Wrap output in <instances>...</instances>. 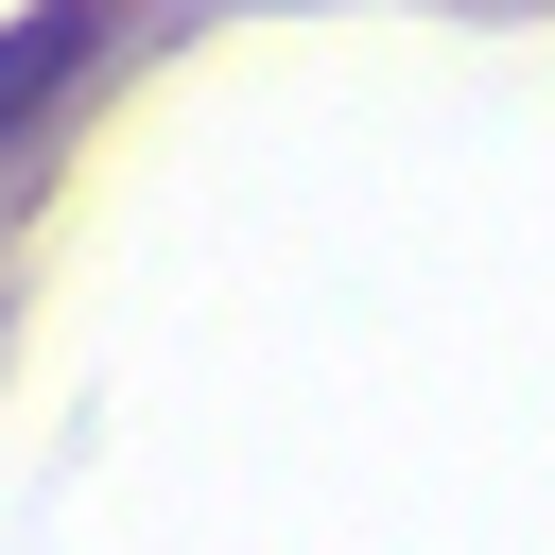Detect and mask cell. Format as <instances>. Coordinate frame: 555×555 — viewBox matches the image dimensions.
Instances as JSON below:
<instances>
[{"label":"cell","mask_w":555,"mask_h":555,"mask_svg":"<svg viewBox=\"0 0 555 555\" xmlns=\"http://www.w3.org/2000/svg\"><path fill=\"white\" fill-rule=\"evenodd\" d=\"M121 52V0H52V17H17L0 35V139H35V104L69 87V69H104Z\"/></svg>","instance_id":"6da1fadb"}]
</instances>
